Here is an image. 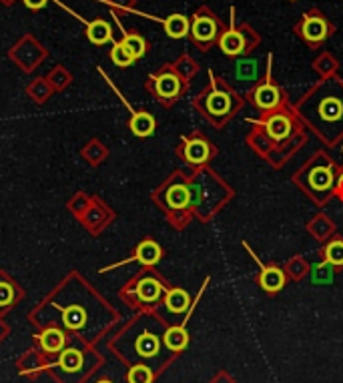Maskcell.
<instances>
[{"label":"cell","mask_w":343,"mask_h":383,"mask_svg":"<svg viewBox=\"0 0 343 383\" xmlns=\"http://www.w3.org/2000/svg\"><path fill=\"white\" fill-rule=\"evenodd\" d=\"M335 89V82L331 84H323L317 95L321 99H317V117L321 121V127L325 125H335V123H342L343 121V91L340 86V93H333Z\"/></svg>","instance_id":"obj_1"},{"label":"cell","mask_w":343,"mask_h":383,"mask_svg":"<svg viewBox=\"0 0 343 383\" xmlns=\"http://www.w3.org/2000/svg\"><path fill=\"white\" fill-rule=\"evenodd\" d=\"M297 30L309 45H319L329 36V25L319 12L305 14V19L301 21V25L297 26Z\"/></svg>","instance_id":"obj_2"},{"label":"cell","mask_w":343,"mask_h":383,"mask_svg":"<svg viewBox=\"0 0 343 383\" xmlns=\"http://www.w3.org/2000/svg\"><path fill=\"white\" fill-rule=\"evenodd\" d=\"M193 40L201 47H209L213 40L219 36V23L213 19L209 12H201L195 16L193 26H191Z\"/></svg>","instance_id":"obj_3"},{"label":"cell","mask_w":343,"mask_h":383,"mask_svg":"<svg viewBox=\"0 0 343 383\" xmlns=\"http://www.w3.org/2000/svg\"><path fill=\"white\" fill-rule=\"evenodd\" d=\"M253 101H255V104H257L259 108L269 111V108H275V106L279 104L281 95H279V91H277L271 82H265V84H261V86L255 91Z\"/></svg>","instance_id":"obj_4"},{"label":"cell","mask_w":343,"mask_h":383,"mask_svg":"<svg viewBox=\"0 0 343 383\" xmlns=\"http://www.w3.org/2000/svg\"><path fill=\"white\" fill-rule=\"evenodd\" d=\"M205 108L207 113L213 117H223L231 111V99L227 93H221V91H211L207 95V101H205Z\"/></svg>","instance_id":"obj_5"},{"label":"cell","mask_w":343,"mask_h":383,"mask_svg":"<svg viewBox=\"0 0 343 383\" xmlns=\"http://www.w3.org/2000/svg\"><path fill=\"white\" fill-rule=\"evenodd\" d=\"M219 47H221V51L225 52V54L235 56L239 52L245 51V36L239 30H227V32L221 34Z\"/></svg>","instance_id":"obj_6"},{"label":"cell","mask_w":343,"mask_h":383,"mask_svg":"<svg viewBox=\"0 0 343 383\" xmlns=\"http://www.w3.org/2000/svg\"><path fill=\"white\" fill-rule=\"evenodd\" d=\"M155 89H157V95L161 99H175L181 91V82L173 73H165L157 78Z\"/></svg>","instance_id":"obj_7"},{"label":"cell","mask_w":343,"mask_h":383,"mask_svg":"<svg viewBox=\"0 0 343 383\" xmlns=\"http://www.w3.org/2000/svg\"><path fill=\"white\" fill-rule=\"evenodd\" d=\"M267 132L275 139V141H285L291 135V121L285 115H273L269 121H267Z\"/></svg>","instance_id":"obj_8"},{"label":"cell","mask_w":343,"mask_h":383,"mask_svg":"<svg viewBox=\"0 0 343 383\" xmlns=\"http://www.w3.org/2000/svg\"><path fill=\"white\" fill-rule=\"evenodd\" d=\"M185 156L189 163L201 165L209 159V145L203 139H193L189 141L185 147Z\"/></svg>","instance_id":"obj_9"},{"label":"cell","mask_w":343,"mask_h":383,"mask_svg":"<svg viewBox=\"0 0 343 383\" xmlns=\"http://www.w3.org/2000/svg\"><path fill=\"white\" fill-rule=\"evenodd\" d=\"M161 291H163L161 283L155 281L153 277H145L143 281H139V285H137V295H139V299L145 301V303L157 301Z\"/></svg>","instance_id":"obj_10"},{"label":"cell","mask_w":343,"mask_h":383,"mask_svg":"<svg viewBox=\"0 0 343 383\" xmlns=\"http://www.w3.org/2000/svg\"><path fill=\"white\" fill-rule=\"evenodd\" d=\"M86 36L93 45H105L113 38V30L110 26L106 25L105 21H95L91 23L88 28H86Z\"/></svg>","instance_id":"obj_11"},{"label":"cell","mask_w":343,"mask_h":383,"mask_svg":"<svg viewBox=\"0 0 343 383\" xmlns=\"http://www.w3.org/2000/svg\"><path fill=\"white\" fill-rule=\"evenodd\" d=\"M285 283V275L281 269L277 267H265L263 273H261V285H263L265 291H279Z\"/></svg>","instance_id":"obj_12"},{"label":"cell","mask_w":343,"mask_h":383,"mask_svg":"<svg viewBox=\"0 0 343 383\" xmlns=\"http://www.w3.org/2000/svg\"><path fill=\"white\" fill-rule=\"evenodd\" d=\"M131 130L137 137H149L155 130V119L149 113H137L131 121Z\"/></svg>","instance_id":"obj_13"},{"label":"cell","mask_w":343,"mask_h":383,"mask_svg":"<svg viewBox=\"0 0 343 383\" xmlns=\"http://www.w3.org/2000/svg\"><path fill=\"white\" fill-rule=\"evenodd\" d=\"M161 259V247L155 241H143L137 247V261H141L143 265H155Z\"/></svg>","instance_id":"obj_14"},{"label":"cell","mask_w":343,"mask_h":383,"mask_svg":"<svg viewBox=\"0 0 343 383\" xmlns=\"http://www.w3.org/2000/svg\"><path fill=\"white\" fill-rule=\"evenodd\" d=\"M189 343V335L183 327H171L165 333V345L171 351H183Z\"/></svg>","instance_id":"obj_15"},{"label":"cell","mask_w":343,"mask_h":383,"mask_svg":"<svg viewBox=\"0 0 343 383\" xmlns=\"http://www.w3.org/2000/svg\"><path fill=\"white\" fill-rule=\"evenodd\" d=\"M165 30L171 38H183L189 32V21L183 14H173L165 21Z\"/></svg>","instance_id":"obj_16"},{"label":"cell","mask_w":343,"mask_h":383,"mask_svg":"<svg viewBox=\"0 0 343 383\" xmlns=\"http://www.w3.org/2000/svg\"><path fill=\"white\" fill-rule=\"evenodd\" d=\"M309 183H311V189L316 191H327L331 185H333V175H331V169H325V167H316L309 175Z\"/></svg>","instance_id":"obj_17"},{"label":"cell","mask_w":343,"mask_h":383,"mask_svg":"<svg viewBox=\"0 0 343 383\" xmlns=\"http://www.w3.org/2000/svg\"><path fill=\"white\" fill-rule=\"evenodd\" d=\"M165 305L169 311L173 313H183L187 307H189V295L183 289H173L167 293V299H165Z\"/></svg>","instance_id":"obj_18"},{"label":"cell","mask_w":343,"mask_h":383,"mask_svg":"<svg viewBox=\"0 0 343 383\" xmlns=\"http://www.w3.org/2000/svg\"><path fill=\"white\" fill-rule=\"evenodd\" d=\"M189 199H191V193H189V189L183 187V185L171 187L169 193H167V203H169V207H173V209H183V207H187Z\"/></svg>","instance_id":"obj_19"},{"label":"cell","mask_w":343,"mask_h":383,"mask_svg":"<svg viewBox=\"0 0 343 383\" xmlns=\"http://www.w3.org/2000/svg\"><path fill=\"white\" fill-rule=\"evenodd\" d=\"M40 345L47 351H60L64 345V333L58 329H47L40 335Z\"/></svg>","instance_id":"obj_20"},{"label":"cell","mask_w":343,"mask_h":383,"mask_svg":"<svg viewBox=\"0 0 343 383\" xmlns=\"http://www.w3.org/2000/svg\"><path fill=\"white\" fill-rule=\"evenodd\" d=\"M137 351L145 358H153L158 353V339L151 333L141 335V339L137 341Z\"/></svg>","instance_id":"obj_21"},{"label":"cell","mask_w":343,"mask_h":383,"mask_svg":"<svg viewBox=\"0 0 343 383\" xmlns=\"http://www.w3.org/2000/svg\"><path fill=\"white\" fill-rule=\"evenodd\" d=\"M123 45L129 49V52H131L134 60H137V58H141V56L147 52V43H145V40H143V36H139V34H125Z\"/></svg>","instance_id":"obj_22"},{"label":"cell","mask_w":343,"mask_h":383,"mask_svg":"<svg viewBox=\"0 0 343 383\" xmlns=\"http://www.w3.org/2000/svg\"><path fill=\"white\" fill-rule=\"evenodd\" d=\"M58 365L62 369H67V371H77V369H80V365H82V356H80L77 349H67V351L60 353Z\"/></svg>","instance_id":"obj_23"},{"label":"cell","mask_w":343,"mask_h":383,"mask_svg":"<svg viewBox=\"0 0 343 383\" xmlns=\"http://www.w3.org/2000/svg\"><path fill=\"white\" fill-rule=\"evenodd\" d=\"M62 319H64V325L71 327V329H79L84 323V311L80 307H69L62 311Z\"/></svg>","instance_id":"obj_24"},{"label":"cell","mask_w":343,"mask_h":383,"mask_svg":"<svg viewBox=\"0 0 343 383\" xmlns=\"http://www.w3.org/2000/svg\"><path fill=\"white\" fill-rule=\"evenodd\" d=\"M110 58H113V62L117 65V67H129L132 65V54L129 52V49L123 45V43H117L115 47H113V51H110Z\"/></svg>","instance_id":"obj_25"},{"label":"cell","mask_w":343,"mask_h":383,"mask_svg":"<svg viewBox=\"0 0 343 383\" xmlns=\"http://www.w3.org/2000/svg\"><path fill=\"white\" fill-rule=\"evenodd\" d=\"M153 371L147 365H134L129 371V383H151Z\"/></svg>","instance_id":"obj_26"},{"label":"cell","mask_w":343,"mask_h":383,"mask_svg":"<svg viewBox=\"0 0 343 383\" xmlns=\"http://www.w3.org/2000/svg\"><path fill=\"white\" fill-rule=\"evenodd\" d=\"M325 257L331 265H343V241H333L329 243Z\"/></svg>","instance_id":"obj_27"},{"label":"cell","mask_w":343,"mask_h":383,"mask_svg":"<svg viewBox=\"0 0 343 383\" xmlns=\"http://www.w3.org/2000/svg\"><path fill=\"white\" fill-rule=\"evenodd\" d=\"M14 297V291L8 283H0V307L8 305Z\"/></svg>","instance_id":"obj_28"},{"label":"cell","mask_w":343,"mask_h":383,"mask_svg":"<svg viewBox=\"0 0 343 383\" xmlns=\"http://www.w3.org/2000/svg\"><path fill=\"white\" fill-rule=\"evenodd\" d=\"M253 71H255V62H247V60H243V62H239V75L241 77H253Z\"/></svg>","instance_id":"obj_29"},{"label":"cell","mask_w":343,"mask_h":383,"mask_svg":"<svg viewBox=\"0 0 343 383\" xmlns=\"http://www.w3.org/2000/svg\"><path fill=\"white\" fill-rule=\"evenodd\" d=\"M25 4L28 8H32V10H38V8H43L47 4V0H25Z\"/></svg>","instance_id":"obj_30"},{"label":"cell","mask_w":343,"mask_h":383,"mask_svg":"<svg viewBox=\"0 0 343 383\" xmlns=\"http://www.w3.org/2000/svg\"><path fill=\"white\" fill-rule=\"evenodd\" d=\"M340 191H342V197H343V177H342V183H340Z\"/></svg>","instance_id":"obj_31"},{"label":"cell","mask_w":343,"mask_h":383,"mask_svg":"<svg viewBox=\"0 0 343 383\" xmlns=\"http://www.w3.org/2000/svg\"><path fill=\"white\" fill-rule=\"evenodd\" d=\"M99 383H110V382H99Z\"/></svg>","instance_id":"obj_32"}]
</instances>
